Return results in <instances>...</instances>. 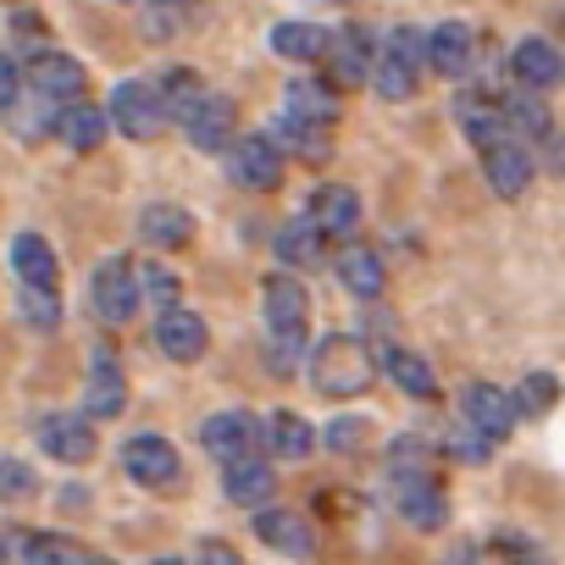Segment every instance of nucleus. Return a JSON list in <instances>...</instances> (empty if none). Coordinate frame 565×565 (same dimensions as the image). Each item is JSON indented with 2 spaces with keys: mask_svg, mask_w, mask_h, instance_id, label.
<instances>
[{
  "mask_svg": "<svg viewBox=\"0 0 565 565\" xmlns=\"http://www.w3.org/2000/svg\"><path fill=\"white\" fill-rule=\"evenodd\" d=\"M306 366H311V383L328 399H361L372 388V377H377V355L366 350V339H350V333L322 339Z\"/></svg>",
  "mask_w": 565,
  "mask_h": 565,
  "instance_id": "nucleus-1",
  "label": "nucleus"
},
{
  "mask_svg": "<svg viewBox=\"0 0 565 565\" xmlns=\"http://www.w3.org/2000/svg\"><path fill=\"white\" fill-rule=\"evenodd\" d=\"M266 344H289V350H306V333H311V295L300 277H266Z\"/></svg>",
  "mask_w": 565,
  "mask_h": 565,
  "instance_id": "nucleus-2",
  "label": "nucleus"
},
{
  "mask_svg": "<svg viewBox=\"0 0 565 565\" xmlns=\"http://www.w3.org/2000/svg\"><path fill=\"white\" fill-rule=\"evenodd\" d=\"M422 67H427V40L416 29H394L377 67H372V89L383 100H411L416 84H422Z\"/></svg>",
  "mask_w": 565,
  "mask_h": 565,
  "instance_id": "nucleus-3",
  "label": "nucleus"
},
{
  "mask_svg": "<svg viewBox=\"0 0 565 565\" xmlns=\"http://www.w3.org/2000/svg\"><path fill=\"white\" fill-rule=\"evenodd\" d=\"M89 300H95V311H100L106 328H128L134 311H139V300H145V289H139V266H134L128 255L100 260V266H95V282H89Z\"/></svg>",
  "mask_w": 565,
  "mask_h": 565,
  "instance_id": "nucleus-4",
  "label": "nucleus"
},
{
  "mask_svg": "<svg viewBox=\"0 0 565 565\" xmlns=\"http://www.w3.org/2000/svg\"><path fill=\"white\" fill-rule=\"evenodd\" d=\"M111 128L117 134H128V139H156L172 117H167V100H161V89H150V84H117L111 89Z\"/></svg>",
  "mask_w": 565,
  "mask_h": 565,
  "instance_id": "nucleus-5",
  "label": "nucleus"
},
{
  "mask_svg": "<svg viewBox=\"0 0 565 565\" xmlns=\"http://www.w3.org/2000/svg\"><path fill=\"white\" fill-rule=\"evenodd\" d=\"M515 399L504 394V388H493V383H466L460 388V427H471L477 438H488V444H504L510 433H515Z\"/></svg>",
  "mask_w": 565,
  "mask_h": 565,
  "instance_id": "nucleus-6",
  "label": "nucleus"
},
{
  "mask_svg": "<svg viewBox=\"0 0 565 565\" xmlns=\"http://www.w3.org/2000/svg\"><path fill=\"white\" fill-rule=\"evenodd\" d=\"M227 172H233V183H238V189L266 194V189H277V183H282V150H277L266 134H244V139L227 150Z\"/></svg>",
  "mask_w": 565,
  "mask_h": 565,
  "instance_id": "nucleus-7",
  "label": "nucleus"
},
{
  "mask_svg": "<svg viewBox=\"0 0 565 565\" xmlns=\"http://www.w3.org/2000/svg\"><path fill=\"white\" fill-rule=\"evenodd\" d=\"M200 444H205L222 466H233V460H249V455L260 449V427H255L249 411H216V416L200 427Z\"/></svg>",
  "mask_w": 565,
  "mask_h": 565,
  "instance_id": "nucleus-8",
  "label": "nucleus"
},
{
  "mask_svg": "<svg viewBox=\"0 0 565 565\" xmlns=\"http://www.w3.org/2000/svg\"><path fill=\"white\" fill-rule=\"evenodd\" d=\"M122 471L139 482V488H167L178 477V449L161 438V433H139L122 444Z\"/></svg>",
  "mask_w": 565,
  "mask_h": 565,
  "instance_id": "nucleus-9",
  "label": "nucleus"
},
{
  "mask_svg": "<svg viewBox=\"0 0 565 565\" xmlns=\"http://www.w3.org/2000/svg\"><path fill=\"white\" fill-rule=\"evenodd\" d=\"M40 449H45L51 460H62V466H84V460L95 455V427H89L84 416L56 411V416L40 422Z\"/></svg>",
  "mask_w": 565,
  "mask_h": 565,
  "instance_id": "nucleus-10",
  "label": "nucleus"
},
{
  "mask_svg": "<svg viewBox=\"0 0 565 565\" xmlns=\"http://www.w3.org/2000/svg\"><path fill=\"white\" fill-rule=\"evenodd\" d=\"M255 537L271 543L277 554H289V559H311L317 554V532L295 510H255Z\"/></svg>",
  "mask_w": 565,
  "mask_h": 565,
  "instance_id": "nucleus-11",
  "label": "nucleus"
},
{
  "mask_svg": "<svg viewBox=\"0 0 565 565\" xmlns=\"http://www.w3.org/2000/svg\"><path fill=\"white\" fill-rule=\"evenodd\" d=\"M510 73H515V84H521L526 95H543V89H554V84L565 78V56H559L548 40H521L515 56H510Z\"/></svg>",
  "mask_w": 565,
  "mask_h": 565,
  "instance_id": "nucleus-12",
  "label": "nucleus"
},
{
  "mask_svg": "<svg viewBox=\"0 0 565 565\" xmlns=\"http://www.w3.org/2000/svg\"><path fill=\"white\" fill-rule=\"evenodd\" d=\"M29 84H34L45 100L73 106V100L84 95V67H78L73 56H62V51H40V56L29 62Z\"/></svg>",
  "mask_w": 565,
  "mask_h": 565,
  "instance_id": "nucleus-13",
  "label": "nucleus"
},
{
  "mask_svg": "<svg viewBox=\"0 0 565 565\" xmlns=\"http://www.w3.org/2000/svg\"><path fill=\"white\" fill-rule=\"evenodd\" d=\"M482 172H488V189H493L499 200H521L526 183H532V156H526V145L504 139V145L482 150Z\"/></svg>",
  "mask_w": 565,
  "mask_h": 565,
  "instance_id": "nucleus-14",
  "label": "nucleus"
},
{
  "mask_svg": "<svg viewBox=\"0 0 565 565\" xmlns=\"http://www.w3.org/2000/svg\"><path fill=\"white\" fill-rule=\"evenodd\" d=\"M122 405H128V383L117 372V355L95 350V366H89V383H84V411L95 422H111V416H122Z\"/></svg>",
  "mask_w": 565,
  "mask_h": 565,
  "instance_id": "nucleus-15",
  "label": "nucleus"
},
{
  "mask_svg": "<svg viewBox=\"0 0 565 565\" xmlns=\"http://www.w3.org/2000/svg\"><path fill=\"white\" fill-rule=\"evenodd\" d=\"M471 56H477V40H471L466 23H438L427 34V67L438 78H466L471 73Z\"/></svg>",
  "mask_w": 565,
  "mask_h": 565,
  "instance_id": "nucleus-16",
  "label": "nucleus"
},
{
  "mask_svg": "<svg viewBox=\"0 0 565 565\" xmlns=\"http://www.w3.org/2000/svg\"><path fill=\"white\" fill-rule=\"evenodd\" d=\"M317 227H322V238H350L355 227H361V200H355V189H344V183H322L317 194H311V211H306Z\"/></svg>",
  "mask_w": 565,
  "mask_h": 565,
  "instance_id": "nucleus-17",
  "label": "nucleus"
},
{
  "mask_svg": "<svg viewBox=\"0 0 565 565\" xmlns=\"http://www.w3.org/2000/svg\"><path fill=\"white\" fill-rule=\"evenodd\" d=\"M156 350L161 355H172V361H200L205 355V322L194 317V311H183V306H172V311H161L156 317Z\"/></svg>",
  "mask_w": 565,
  "mask_h": 565,
  "instance_id": "nucleus-18",
  "label": "nucleus"
},
{
  "mask_svg": "<svg viewBox=\"0 0 565 565\" xmlns=\"http://www.w3.org/2000/svg\"><path fill=\"white\" fill-rule=\"evenodd\" d=\"M282 117H295V122H306V128H328V134H333V122H339V95H333V84L295 78L289 95H282Z\"/></svg>",
  "mask_w": 565,
  "mask_h": 565,
  "instance_id": "nucleus-19",
  "label": "nucleus"
},
{
  "mask_svg": "<svg viewBox=\"0 0 565 565\" xmlns=\"http://www.w3.org/2000/svg\"><path fill=\"white\" fill-rule=\"evenodd\" d=\"M372 67H377V56H372V40H366L361 29L333 34V45H328V73H333V84H339V89L366 84V78H372Z\"/></svg>",
  "mask_w": 565,
  "mask_h": 565,
  "instance_id": "nucleus-20",
  "label": "nucleus"
},
{
  "mask_svg": "<svg viewBox=\"0 0 565 565\" xmlns=\"http://www.w3.org/2000/svg\"><path fill=\"white\" fill-rule=\"evenodd\" d=\"M455 117H460V128H466V139H471L477 150H493V145L510 139V128H504V100H493V95H460V100H455Z\"/></svg>",
  "mask_w": 565,
  "mask_h": 565,
  "instance_id": "nucleus-21",
  "label": "nucleus"
},
{
  "mask_svg": "<svg viewBox=\"0 0 565 565\" xmlns=\"http://www.w3.org/2000/svg\"><path fill=\"white\" fill-rule=\"evenodd\" d=\"M233 128H238L233 100H227V95H205V106L189 117V128H183V134H189L200 150H211V156H216V150H233V145H238V139H233Z\"/></svg>",
  "mask_w": 565,
  "mask_h": 565,
  "instance_id": "nucleus-22",
  "label": "nucleus"
},
{
  "mask_svg": "<svg viewBox=\"0 0 565 565\" xmlns=\"http://www.w3.org/2000/svg\"><path fill=\"white\" fill-rule=\"evenodd\" d=\"M394 510L411 521V526H422V532H433V526H444V515H449V504H444V488L433 482V477H411V482H394Z\"/></svg>",
  "mask_w": 565,
  "mask_h": 565,
  "instance_id": "nucleus-23",
  "label": "nucleus"
},
{
  "mask_svg": "<svg viewBox=\"0 0 565 565\" xmlns=\"http://www.w3.org/2000/svg\"><path fill=\"white\" fill-rule=\"evenodd\" d=\"M339 282H344L355 300H377L383 282H388V266H383V255H377L372 244H350V249L339 255Z\"/></svg>",
  "mask_w": 565,
  "mask_h": 565,
  "instance_id": "nucleus-24",
  "label": "nucleus"
},
{
  "mask_svg": "<svg viewBox=\"0 0 565 565\" xmlns=\"http://www.w3.org/2000/svg\"><path fill=\"white\" fill-rule=\"evenodd\" d=\"M271 488H277V477H271V466H266L260 455L233 460V466L222 471V493H227L233 504H244V510H260V499H271Z\"/></svg>",
  "mask_w": 565,
  "mask_h": 565,
  "instance_id": "nucleus-25",
  "label": "nucleus"
},
{
  "mask_svg": "<svg viewBox=\"0 0 565 565\" xmlns=\"http://www.w3.org/2000/svg\"><path fill=\"white\" fill-rule=\"evenodd\" d=\"M12 271L23 277V289H56V249L40 233L12 238Z\"/></svg>",
  "mask_w": 565,
  "mask_h": 565,
  "instance_id": "nucleus-26",
  "label": "nucleus"
},
{
  "mask_svg": "<svg viewBox=\"0 0 565 565\" xmlns=\"http://www.w3.org/2000/svg\"><path fill=\"white\" fill-rule=\"evenodd\" d=\"M106 128H111V111H100V106H89V100H73V106H62V117H56V134H62V145H73V150H100V145H106Z\"/></svg>",
  "mask_w": 565,
  "mask_h": 565,
  "instance_id": "nucleus-27",
  "label": "nucleus"
},
{
  "mask_svg": "<svg viewBox=\"0 0 565 565\" xmlns=\"http://www.w3.org/2000/svg\"><path fill=\"white\" fill-rule=\"evenodd\" d=\"M328 45H333V34L317 23H277L271 29V51L282 62H328Z\"/></svg>",
  "mask_w": 565,
  "mask_h": 565,
  "instance_id": "nucleus-28",
  "label": "nucleus"
},
{
  "mask_svg": "<svg viewBox=\"0 0 565 565\" xmlns=\"http://www.w3.org/2000/svg\"><path fill=\"white\" fill-rule=\"evenodd\" d=\"M271 244H277V260H282V266H317L328 238H322V227H317L311 216H295V222H282V227H277Z\"/></svg>",
  "mask_w": 565,
  "mask_h": 565,
  "instance_id": "nucleus-29",
  "label": "nucleus"
},
{
  "mask_svg": "<svg viewBox=\"0 0 565 565\" xmlns=\"http://www.w3.org/2000/svg\"><path fill=\"white\" fill-rule=\"evenodd\" d=\"M266 139H271L282 156H300V161H328V156H333L328 128H306V122H295V117H277Z\"/></svg>",
  "mask_w": 565,
  "mask_h": 565,
  "instance_id": "nucleus-30",
  "label": "nucleus"
},
{
  "mask_svg": "<svg viewBox=\"0 0 565 565\" xmlns=\"http://www.w3.org/2000/svg\"><path fill=\"white\" fill-rule=\"evenodd\" d=\"M504 128H510V139H515V145H548V139H554L548 106H543V100H532L526 89H521L515 100H504Z\"/></svg>",
  "mask_w": 565,
  "mask_h": 565,
  "instance_id": "nucleus-31",
  "label": "nucleus"
},
{
  "mask_svg": "<svg viewBox=\"0 0 565 565\" xmlns=\"http://www.w3.org/2000/svg\"><path fill=\"white\" fill-rule=\"evenodd\" d=\"M139 233H145L156 249H183V244L194 238V216H189L183 205H145Z\"/></svg>",
  "mask_w": 565,
  "mask_h": 565,
  "instance_id": "nucleus-32",
  "label": "nucleus"
},
{
  "mask_svg": "<svg viewBox=\"0 0 565 565\" xmlns=\"http://www.w3.org/2000/svg\"><path fill=\"white\" fill-rule=\"evenodd\" d=\"M266 438H271V455H277V460H306V455L317 449L311 422H306V416H295V411H271Z\"/></svg>",
  "mask_w": 565,
  "mask_h": 565,
  "instance_id": "nucleus-33",
  "label": "nucleus"
},
{
  "mask_svg": "<svg viewBox=\"0 0 565 565\" xmlns=\"http://www.w3.org/2000/svg\"><path fill=\"white\" fill-rule=\"evenodd\" d=\"M156 89H161V100H167V117H172V122H183V128H189V117H194V111L205 106V95H211L189 67H172Z\"/></svg>",
  "mask_w": 565,
  "mask_h": 565,
  "instance_id": "nucleus-34",
  "label": "nucleus"
},
{
  "mask_svg": "<svg viewBox=\"0 0 565 565\" xmlns=\"http://www.w3.org/2000/svg\"><path fill=\"white\" fill-rule=\"evenodd\" d=\"M383 372H388L405 394H416V399H433V394H438V372H433L416 350H394V355L383 361Z\"/></svg>",
  "mask_w": 565,
  "mask_h": 565,
  "instance_id": "nucleus-35",
  "label": "nucleus"
},
{
  "mask_svg": "<svg viewBox=\"0 0 565 565\" xmlns=\"http://www.w3.org/2000/svg\"><path fill=\"white\" fill-rule=\"evenodd\" d=\"M411 477H433V449L422 438H394V449H388V482H411Z\"/></svg>",
  "mask_w": 565,
  "mask_h": 565,
  "instance_id": "nucleus-36",
  "label": "nucleus"
},
{
  "mask_svg": "<svg viewBox=\"0 0 565 565\" xmlns=\"http://www.w3.org/2000/svg\"><path fill=\"white\" fill-rule=\"evenodd\" d=\"M23 559H29V565H84L78 548H73L67 537H56V532H34V537H23Z\"/></svg>",
  "mask_w": 565,
  "mask_h": 565,
  "instance_id": "nucleus-37",
  "label": "nucleus"
},
{
  "mask_svg": "<svg viewBox=\"0 0 565 565\" xmlns=\"http://www.w3.org/2000/svg\"><path fill=\"white\" fill-rule=\"evenodd\" d=\"M34 488H40V471H34L29 460H18V455H7V460H0V499H7V504H23V499H34Z\"/></svg>",
  "mask_w": 565,
  "mask_h": 565,
  "instance_id": "nucleus-38",
  "label": "nucleus"
},
{
  "mask_svg": "<svg viewBox=\"0 0 565 565\" xmlns=\"http://www.w3.org/2000/svg\"><path fill=\"white\" fill-rule=\"evenodd\" d=\"M554 399H559V383H554L548 372H526V377H521V388H515V411H526V416L554 411Z\"/></svg>",
  "mask_w": 565,
  "mask_h": 565,
  "instance_id": "nucleus-39",
  "label": "nucleus"
},
{
  "mask_svg": "<svg viewBox=\"0 0 565 565\" xmlns=\"http://www.w3.org/2000/svg\"><path fill=\"white\" fill-rule=\"evenodd\" d=\"M18 306H23L29 328H40V333H51V328L62 322V300H56V289H18Z\"/></svg>",
  "mask_w": 565,
  "mask_h": 565,
  "instance_id": "nucleus-40",
  "label": "nucleus"
},
{
  "mask_svg": "<svg viewBox=\"0 0 565 565\" xmlns=\"http://www.w3.org/2000/svg\"><path fill=\"white\" fill-rule=\"evenodd\" d=\"M139 289H145V300L156 306V317L178 306V277H172L167 266H145V271H139Z\"/></svg>",
  "mask_w": 565,
  "mask_h": 565,
  "instance_id": "nucleus-41",
  "label": "nucleus"
},
{
  "mask_svg": "<svg viewBox=\"0 0 565 565\" xmlns=\"http://www.w3.org/2000/svg\"><path fill=\"white\" fill-rule=\"evenodd\" d=\"M361 444H366V422H361V416H339V422L328 427V449L350 455V449H361Z\"/></svg>",
  "mask_w": 565,
  "mask_h": 565,
  "instance_id": "nucleus-42",
  "label": "nucleus"
},
{
  "mask_svg": "<svg viewBox=\"0 0 565 565\" xmlns=\"http://www.w3.org/2000/svg\"><path fill=\"white\" fill-rule=\"evenodd\" d=\"M449 455H460V460H488V455H493V444H488V438H477L471 427H460V433L449 438Z\"/></svg>",
  "mask_w": 565,
  "mask_h": 565,
  "instance_id": "nucleus-43",
  "label": "nucleus"
},
{
  "mask_svg": "<svg viewBox=\"0 0 565 565\" xmlns=\"http://www.w3.org/2000/svg\"><path fill=\"white\" fill-rule=\"evenodd\" d=\"M18 89H23V67L12 56H0V111L18 106Z\"/></svg>",
  "mask_w": 565,
  "mask_h": 565,
  "instance_id": "nucleus-44",
  "label": "nucleus"
},
{
  "mask_svg": "<svg viewBox=\"0 0 565 565\" xmlns=\"http://www.w3.org/2000/svg\"><path fill=\"white\" fill-rule=\"evenodd\" d=\"M499 554L510 565H543V548H532V537H499Z\"/></svg>",
  "mask_w": 565,
  "mask_h": 565,
  "instance_id": "nucleus-45",
  "label": "nucleus"
},
{
  "mask_svg": "<svg viewBox=\"0 0 565 565\" xmlns=\"http://www.w3.org/2000/svg\"><path fill=\"white\" fill-rule=\"evenodd\" d=\"M194 565H238V554H233V543H222V537H205V543L194 548Z\"/></svg>",
  "mask_w": 565,
  "mask_h": 565,
  "instance_id": "nucleus-46",
  "label": "nucleus"
},
{
  "mask_svg": "<svg viewBox=\"0 0 565 565\" xmlns=\"http://www.w3.org/2000/svg\"><path fill=\"white\" fill-rule=\"evenodd\" d=\"M45 23L34 18V12H12V34H40Z\"/></svg>",
  "mask_w": 565,
  "mask_h": 565,
  "instance_id": "nucleus-47",
  "label": "nucleus"
},
{
  "mask_svg": "<svg viewBox=\"0 0 565 565\" xmlns=\"http://www.w3.org/2000/svg\"><path fill=\"white\" fill-rule=\"evenodd\" d=\"M548 167H554V172L565 178V139H559V134L548 139Z\"/></svg>",
  "mask_w": 565,
  "mask_h": 565,
  "instance_id": "nucleus-48",
  "label": "nucleus"
},
{
  "mask_svg": "<svg viewBox=\"0 0 565 565\" xmlns=\"http://www.w3.org/2000/svg\"><path fill=\"white\" fill-rule=\"evenodd\" d=\"M7 554H12V548H7V537H0V565H7Z\"/></svg>",
  "mask_w": 565,
  "mask_h": 565,
  "instance_id": "nucleus-49",
  "label": "nucleus"
},
{
  "mask_svg": "<svg viewBox=\"0 0 565 565\" xmlns=\"http://www.w3.org/2000/svg\"><path fill=\"white\" fill-rule=\"evenodd\" d=\"M84 565H111V559H84Z\"/></svg>",
  "mask_w": 565,
  "mask_h": 565,
  "instance_id": "nucleus-50",
  "label": "nucleus"
},
{
  "mask_svg": "<svg viewBox=\"0 0 565 565\" xmlns=\"http://www.w3.org/2000/svg\"><path fill=\"white\" fill-rule=\"evenodd\" d=\"M150 565H178V559H150Z\"/></svg>",
  "mask_w": 565,
  "mask_h": 565,
  "instance_id": "nucleus-51",
  "label": "nucleus"
},
{
  "mask_svg": "<svg viewBox=\"0 0 565 565\" xmlns=\"http://www.w3.org/2000/svg\"><path fill=\"white\" fill-rule=\"evenodd\" d=\"M161 7H172V0H161Z\"/></svg>",
  "mask_w": 565,
  "mask_h": 565,
  "instance_id": "nucleus-52",
  "label": "nucleus"
}]
</instances>
